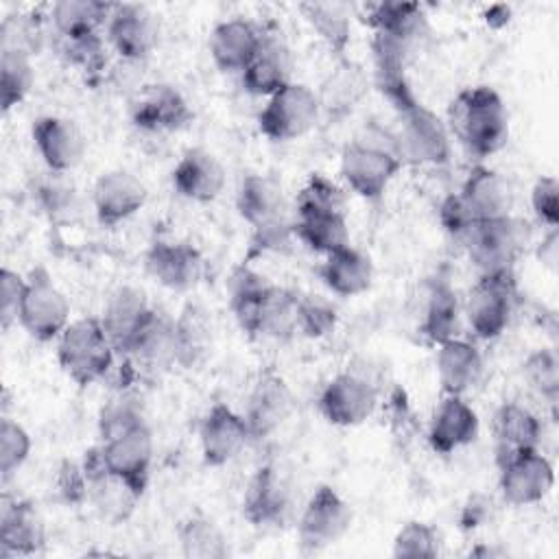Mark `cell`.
<instances>
[{
    "label": "cell",
    "mask_w": 559,
    "mask_h": 559,
    "mask_svg": "<svg viewBox=\"0 0 559 559\" xmlns=\"http://www.w3.org/2000/svg\"><path fill=\"white\" fill-rule=\"evenodd\" d=\"M373 85L395 111V135L402 162L445 166L452 157L448 124L415 94L406 70L373 66Z\"/></svg>",
    "instance_id": "cell-1"
},
{
    "label": "cell",
    "mask_w": 559,
    "mask_h": 559,
    "mask_svg": "<svg viewBox=\"0 0 559 559\" xmlns=\"http://www.w3.org/2000/svg\"><path fill=\"white\" fill-rule=\"evenodd\" d=\"M404 166L395 129L371 122L343 146L338 175L347 190L376 203L384 197Z\"/></svg>",
    "instance_id": "cell-2"
},
{
    "label": "cell",
    "mask_w": 559,
    "mask_h": 559,
    "mask_svg": "<svg viewBox=\"0 0 559 559\" xmlns=\"http://www.w3.org/2000/svg\"><path fill=\"white\" fill-rule=\"evenodd\" d=\"M448 131L469 155L485 159L509 140V111L502 96L489 85L461 90L448 105Z\"/></svg>",
    "instance_id": "cell-3"
},
{
    "label": "cell",
    "mask_w": 559,
    "mask_h": 559,
    "mask_svg": "<svg viewBox=\"0 0 559 559\" xmlns=\"http://www.w3.org/2000/svg\"><path fill=\"white\" fill-rule=\"evenodd\" d=\"M55 343L61 371L79 386H90L103 380L118 356L98 317L70 321Z\"/></svg>",
    "instance_id": "cell-4"
},
{
    "label": "cell",
    "mask_w": 559,
    "mask_h": 559,
    "mask_svg": "<svg viewBox=\"0 0 559 559\" xmlns=\"http://www.w3.org/2000/svg\"><path fill=\"white\" fill-rule=\"evenodd\" d=\"M17 323L37 343H52L70 325V301L46 266L26 273Z\"/></svg>",
    "instance_id": "cell-5"
},
{
    "label": "cell",
    "mask_w": 559,
    "mask_h": 559,
    "mask_svg": "<svg viewBox=\"0 0 559 559\" xmlns=\"http://www.w3.org/2000/svg\"><path fill=\"white\" fill-rule=\"evenodd\" d=\"M526 240V223L509 214L502 218L476 223L461 245L465 247L472 264L480 271V275H491L513 273V266L522 255Z\"/></svg>",
    "instance_id": "cell-6"
},
{
    "label": "cell",
    "mask_w": 559,
    "mask_h": 559,
    "mask_svg": "<svg viewBox=\"0 0 559 559\" xmlns=\"http://www.w3.org/2000/svg\"><path fill=\"white\" fill-rule=\"evenodd\" d=\"M321 120L312 87L290 81L266 98L258 111V129L271 142H290L306 135Z\"/></svg>",
    "instance_id": "cell-7"
},
{
    "label": "cell",
    "mask_w": 559,
    "mask_h": 559,
    "mask_svg": "<svg viewBox=\"0 0 559 559\" xmlns=\"http://www.w3.org/2000/svg\"><path fill=\"white\" fill-rule=\"evenodd\" d=\"M378 400L380 393L376 380L356 367H347L323 384L317 408L328 424L354 428L376 413Z\"/></svg>",
    "instance_id": "cell-8"
},
{
    "label": "cell",
    "mask_w": 559,
    "mask_h": 559,
    "mask_svg": "<svg viewBox=\"0 0 559 559\" xmlns=\"http://www.w3.org/2000/svg\"><path fill=\"white\" fill-rule=\"evenodd\" d=\"M518 299V284L513 273L480 275L469 288L463 314L478 341H493L502 336L511 323Z\"/></svg>",
    "instance_id": "cell-9"
},
{
    "label": "cell",
    "mask_w": 559,
    "mask_h": 559,
    "mask_svg": "<svg viewBox=\"0 0 559 559\" xmlns=\"http://www.w3.org/2000/svg\"><path fill=\"white\" fill-rule=\"evenodd\" d=\"M352 504L336 487L321 483L310 493L297 518V537L304 552H321L336 544L352 526Z\"/></svg>",
    "instance_id": "cell-10"
},
{
    "label": "cell",
    "mask_w": 559,
    "mask_h": 559,
    "mask_svg": "<svg viewBox=\"0 0 559 559\" xmlns=\"http://www.w3.org/2000/svg\"><path fill=\"white\" fill-rule=\"evenodd\" d=\"M295 513L293 483L277 463L260 465L242 496V518L255 528H280Z\"/></svg>",
    "instance_id": "cell-11"
},
{
    "label": "cell",
    "mask_w": 559,
    "mask_h": 559,
    "mask_svg": "<svg viewBox=\"0 0 559 559\" xmlns=\"http://www.w3.org/2000/svg\"><path fill=\"white\" fill-rule=\"evenodd\" d=\"M98 445H100L107 469L118 480H122L138 498H142L151 483V467H153V452H155L153 432L146 419L109 439H103Z\"/></svg>",
    "instance_id": "cell-12"
},
{
    "label": "cell",
    "mask_w": 559,
    "mask_h": 559,
    "mask_svg": "<svg viewBox=\"0 0 559 559\" xmlns=\"http://www.w3.org/2000/svg\"><path fill=\"white\" fill-rule=\"evenodd\" d=\"M498 461V489L507 504L528 507L542 502L555 485V467L539 450H520Z\"/></svg>",
    "instance_id": "cell-13"
},
{
    "label": "cell",
    "mask_w": 559,
    "mask_h": 559,
    "mask_svg": "<svg viewBox=\"0 0 559 559\" xmlns=\"http://www.w3.org/2000/svg\"><path fill=\"white\" fill-rule=\"evenodd\" d=\"M295 411V393L282 373L264 369L258 373L245 406V421L251 441L269 439L277 432Z\"/></svg>",
    "instance_id": "cell-14"
},
{
    "label": "cell",
    "mask_w": 559,
    "mask_h": 559,
    "mask_svg": "<svg viewBox=\"0 0 559 559\" xmlns=\"http://www.w3.org/2000/svg\"><path fill=\"white\" fill-rule=\"evenodd\" d=\"M159 26L155 15L144 4H114L105 26L107 44L127 63H142L157 46Z\"/></svg>",
    "instance_id": "cell-15"
},
{
    "label": "cell",
    "mask_w": 559,
    "mask_h": 559,
    "mask_svg": "<svg viewBox=\"0 0 559 559\" xmlns=\"http://www.w3.org/2000/svg\"><path fill=\"white\" fill-rule=\"evenodd\" d=\"M194 111L170 83H146L131 100V122L146 133H173L188 127Z\"/></svg>",
    "instance_id": "cell-16"
},
{
    "label": "cell",
    "mask_w": 559,
    "mask_h": 559,
    "mask_svg": "<svg viewBox=\"0 0 559 559\" xmlns=\"http://www.w3.org/2000/svg\"><path fill=\"white\" fill-rule=\"evenodd\" d=\"M144 266L159 286L175 293L192 290L205 275L203 253L183 240H153L144 253Z\"/></svg>",
    "instance_id": "cell-17"
},
{
    "label": "cell",
    "mask_w": 559,
    "mask_h": 559,
    "mask_svg": "<svg viewBox=\"0 0 559 559\" xmlns=\"http://www.w3.org/2000/svg\"><path fill=\"white\" fill-rule=\"evenodd\" d=\"M251 441L245 415L225 402L207 408L199 424L201 459L207 467H223L231 463Z\"/></svg>",
    "instance_id": "cell-18"
},
{
    "label": "cell",
    "mask_w": 559,
    "mask_h": 559,
    "mask_svg": "<svg viewBox=\"0 0 559 559\" xmlns=\"http://www.w3.org/2000/svg\"><path fill=\"white\" fill-rule=\"evenodd\" d=\"M46 546V520L31 498L2 496L0 504V555L33 557Z\"/></svg>",
    "instance_id": "cell-19"
},
{
    "label": "cell",
    "mask_w": 559,
    "mask_h": 559,
    "mask_svg": "<svg viewBox=\"0 0 559 559\" xmlns=\"http://www.w3.org/2000/svg\"><path fill=\"white\" fill-rule=\"evenodd\" d=\"M148 199V188L129 170H107L92 188V207L103 227H116L135 216Z\"/></svg>",
    "instance_id": "cell-20"
},
{
    "label": "cell",
    "mask_w": 559,
    "mask_h": 559,
    "mask_svg": "<svg viewBox=\"0 0 559 559\" xmlns=\"http://www.w3.org/2000/svg\"><path fill=\"white\" fill-rule=\"evenodd\" d=\"M33 144L50 173L68 175L85 157V138L74 120L63 116H39L31 127Z\"/></svg>",
    "instance_id": "cell-21"
},
{
    "label": "cell",
    "mask_w": 559,
    "mask_h": 559,
    "mask_svg": "<svg viewBox=\"0 0 559 559\" xmlns=\"http://www.w3.org/2000/svg\"><path fill=\"white\" fill-rule=\"evenodd\" d=\"M138 369L146 373H162L177 367V341H175V314L162 308H151L146 321L133 336L124 352Z\"/></svg>",
    "instance_id": "cell-22"
},
{
    "label": "cell",
    "mask_w": 559,
    "mask_h": 559,
    "mask_svg": "<svg viewBox=\"0 0 559 559\" xmlns=\"http://www.w3.org/2000/svg\"><path fill=\"white\" fill-rule=\"evenodd\" d=\"M480 419L465 395H443L428 424V445L435 454L448 456L476 441Z\"/></svg>",
    "instance_id": "cell-23"
},
{
    "label": "cell",
    "mask_w": 559,
    "mask_h": 559,
    "mask_svg": "<svg viewBox=\"0 0 559 559\" xmlns=\"http://www.w3.org/2000/svg\"><path fill=\"white\" fill-rule=\"evenodd\" d=\"M170 181L179 197L194 203H212L225 188V168L212 151L192 146L181 153L170 173Z\"/></svg>",
    "instance_id": "cell-24"
},
{
    "label": "cell",
    "mask_w": 559,
    "mask_h": 559,
    "mask_svg": "<svg viewBox=\"0 0 559 559\" xmlns=\"http://www.w3.org/2000/svg\"><path fill=\"white\" fill-rule=\"evenodd\" d=\"M369 92V76L360 63L349 57L336 59L334 70L321 81L317 94L321 118L328 122L343 120Z\"/></svg>",
    "instance_id": "cell-25"
},
{
    "label": "cell",
    "mask_w": 559,
    "mask_h": 559,
    "mask_svg": "<svg viewBox=\"0 0 559 559\" xmlns=\"http://www.w3.org/2000/svg\"><path fill=\"white\" fill-rule=\"evenodd\" d=\"M293 57L286 41L280 33L264 31L260 50L251 59V63L240 72V83L247 94L269 98L286 83H290Z\"/></svg>",
    "instance_id": "cell-26"
},
{
    "label": "cell",
    "mask_w": 559,
    "mask_h": 559,
    "mask_svg": "<svg viewBox=\"0 0 559 559\" xmlns=\"http://www.w3.org/2000/svg\"><path fill=\"white\" fill-rule=\"evenodd\" d=\"M264 28L245 17L218 22L210 33V55L218 70L242 72L260 50Z\"/></svg>",
    "instance_id": "cell-27"
},
{
    "label": "cell",
    "mask_w": 559,
    "mask_h": 559,
    "mask_svg": "<svg viewBox=\"0 0 559 559\" xmlns=\"http://www.w3.org/2000/svg\"><path fill=\"white\" fill-rule=\"evenodd\" d=\"M151 304L142 288L138 286H118L105 301L100 312V323L116 349L118 356H124L133 336L146 321L151 312Z\"/></svg>",
    "instance_id": "cell-28"
},
{
    "label": "cell",
    "mask_w": 559,
    "mask_h": 559,
    "mask_svg": "<svg viewBox=\"0 0 559 559\" xmlns=\"http://www.w3.org/2000/svg\"><path fill=\"white\" fill-rule=\"evenodd\" d=\"M483 371V352L474 341L456 336L437 345V378L443 395H465L480 382Z\"/></svg>",
    "instance_id": "cell-29"
},
{
    "label": "cell",
    "mask_w": 559,
    "mask_h": 559,
    "mask_svg": "<svg viewBox=\"0 0 559 559\" xmlns=\"http://www.w3.org/2000/svg\"><path fill=\"white\" fill-rule=\"evenodd\" d=\"M271 288H273V282H269V277L255 271L249 262H240L227 280L231 314L238 328L249 338H260L262 308Z\"/></svg>",
    "instance_id": "cell-30"
},
{
    "label": "cell",
    "mask_w": 559,
    "mask_h": 559,
    "mask_svg": "<svg viewBox=\"0 0 559 559\" xmlns=\"http://www.w3.org/2000/svg\"><path fill=\"white\" fill-rule=\"evenodd\" d=\"M236 210L251 229L290 216L282 183L262 173H247L240 179L236 192Z\"/></svg>",
    "instance_id": "cell-31"
},
{
    "label": "cell",
    "mask_w": 559,
    "mask_h": 559,
    "mask_svg": "<svg viewBox=\"0 0 559 559\" xmlns=\"http://www.w3.org/2000/svg\"><path fill=\"white\" fill-rule=\"evenodd\" d=\"M317 273L323 286L338 297H358L373 284L371 258L352 245L323 255Z\"/></svg>",
    "instance_id": "cell-32"
},
{
    "label": "cell",
    "mask_w": 559,
    "mask_h": 559,
    "mask_svg": "<svg viewBox=\"0 0 559 559\" xmlns=\"http://www.w3.org/2000/svg\"><path fill=\"white\" fill-rule=\"evenodd\" d=\"M459 194L476 221H491L511 214L513 192L509 181L493 168L476 164L469 168Z\"/></svg>",
    "instance_id": "cell-33"
},
{
    "label": "cell",
    "mask_w": 559,
    "mask_h": 559,
    "mask_svg": "<svg viewBox=\"0 0 559 559\" xmlns=\"http://www.w3.org/2000/svg\"><path fill=\"white\" fill-rule=\"evenodd\" d=\"M419 334L435 347L450 338L463 336V306L452 284L443 277H437L428 288Z\"/></svg>",
    "instance_id": "cell-34"
},
{
    "label": "cell",
    "mask_w": 559,
    "mask_h": 559,
    "mask_svg": "<svg viewBox=\"0 0 559 559\" xmlns=\"http://www.w3.org/2000/svg\"><path fill=\"white\" fill-rule=\"evenodd\" d=\"M491 430L496 439V459L520 450L539 448L544 432L539 417L518 402H502L496 408Z\"/></svg>",
    "instance_id": "cell-35"
},
{
    "label": "cell",
    "mask_w": 559,
    "mask_h": 559,
    "mask_svg": "<svg viewBox=\"0 0 559 559\" xmlns=\"http://www.w3.org/2000/svg\"><path fill=\"white\" fill-rule=\"evenodd\" d=\"M175 341L177 367L194 369L203 365L212 352V323L199 304L188 301L179 314H175Z\"/></svg>",
    "instance_id": "cell-36"
},
{
    "label": "cell",
    "mask_w": 559,
    "mask_h": 559,
    "mask_svg": "<svg viewBox=\"0 0 559 559\" xmlns=\"http://www.w3.org/2000/svg\"><path fill=\"white\" fill-rule=\"evenodd\" d=\"M293 231L299 245L319 255H328L349 245L347 214L341 212H314L293 216Z\"/></svg>",
    "instance_id": "cell-37"
},
{
    "label": "cell",
    "mask_w": 559,
    "mask_h": 559,
    "mask_svg": "<svg viewBox=\"0 0 559 559\" xmlns=\"http://www.w3.org/2000/svg\"><path fill=\"white\" fill-rule=\"evenodd\" d=\"M177 542L181 555L190 559H223L229 555L225 531L203 511H192L179 522Z\"/></svg>",
    "instance_id": "cell-38"
},
{
    "label": "cell",
    "mask_w": 559,
    "mask_h": 559,
    "mask_svg": "<svg viewBox=\"0 0 559 559\" xmlns=\"http://www.w3.org/2000/svg\"><path fill=\"white\" fill-rule=\"evenodd\" d=\"M114 4L100 0H61L50 9V22L57 37H81L103 33Z\"/></svg>",
    "instance_id": "cell-39"
},
{
    "label": "cell",
    "mask_w": 559,
    "mask_h": 559,
    "mask_svg": "<svg viewBox=\"0 0 559 559\" xmlns=\"http://www.w3.org/2000/svg\"><path fill=\"white\" fill-rule=\"evenodd\" d=\"M306 22L321 37L336 59L347 57L352 41V20L347 7L341 2H304L299 4Z\"/></svg>",
    "instance_id": "cell-40"
},
{
    "label": "cell",
    "mask_w": 559,
    "mask_h": 559,
    "mask_svg": "<svg viewBox=\"0 0 559 559\" xmlns=\"http://www.w3.org/2000/svg\"><path fill=\"white\" fill-rule=\"evenodd\" d=\"M33 83V55L17 48H0V107L4 114L26 100Z\"/></svg>",
    "instance_id": "cell-41"
},
{
    "label": "cell",
    "mask_w": 559,
    "mask_h": 559,
    "mask_svg": "<svg viewBox=\"0 0 559 559\" xmlns=\"http://www.w3.org/2000/svg\"><path fill=\"white\" fill-rule=\"evenodd\" d=\"M35 199L52 223H74L81 216V194L61 173H50L37 183Z\"/></svg>",
    "instance_id": "cell-42"
},
{
    "label": "cell",
    "mask_w": 559,
    "mask_h": 559,
    "mask_svg": "<svg viewBox=\"0 0 559 559\" xmlns=\"http://www.w3.org/2000/svg\"><path fill=\"white\" fill-rule=\"evenodd\" d=\"M297 299L299 290L273 284L260 319V336L290 341L297 336Z\"/></svg>",
    "instance_id": "cell-43"
},
{
    "label": "cell",
    "mask_w": 559,
    "mask_h": 559,
    "mask_svg": "<svg viewBox=\"0 0 559 559\" xmlns=\"http://www.w3.org/2000/svg\"><path fill=\"white\" fill-rule=\"evenodd\" d=\"M314 212H341L347 214V192L343 186L325 177L323 173H312L293 203V216L314 214Z\"/></svg>",
    "instance_id": "cell-44"
},
{
    "label": "cell",
    "mask_w": 559,
    "mask_h": 559,
    "mask_svg": "<svg viewBox=\"0 0 559 559\" xmlns=\"http://www.w3.org/2000/svg\"><path fill=\"white\" fill-rule=\"evenodd\" d=\"M441 533L421 520H411L400 526V531L393 537L391 544V555L397 559H408V557H421V559H432L441 555Z\"/></svg>",
    "instance_id": "cell-45"
},
{
    "label": "cell",
    "mask_w": 559,
    "mask_h": 559,
    "mask_svg": "<svg viewBox=\"0 0 559 559\" xmlns=\"http://www.w3.org/2000/svg\"><path fill=\"white\" fill-rule=\"evenodd\" d=\"M522 373L528 386L548 404L559 400V356L555 347H537L522 362Z\"/></svg>",
    "instance_id": "cell-46"
},
{
    "label": "cell",
    "mask_w": 559,
    "mask_h": 559,
    "mask_svg": "<svg viewBox=\"0 0 559 559\" xmlns=\"http://www.w3.org/2000/svg\"><path fill=\"white\" fill-rule=\"evenodd\" d=\"M59 55L74 68L83 72L98 74L107 66V39L103 33L81 35V37H57Z\"/></svg>",
    "instance_id": "cell-47"
},
{
    "label": "cell",
    "mask_w": 559,
    "mask_h": 559,
    "mask_svg": "<svg viewBox=\"0 0 559 559\" xmlns=\"http://www.w3.org/2000/svg\"><path fill=\"white\" fill-rule=\"evenodd\" d=\"M338 323L336 308L319 295L299 293L297 299V334L306 338H321L334 332Z\"/></svg>",
    "instance_id": "cell-48"
},
{
    "label": "cell",
    "mask_w": 559,
    "mask_h": 559,
    "mask_svg": "<svg viewBox=\"0 0 559 559\" xmlns=\"http://www.w3.org/2000/svg\"><path fill=\"white\" fill-rule=\"evenodd\" d=\"M31 448H33V439L28 435V430L2 415V421H0V474H2V480H9L24 463L26 459L31 456Z\"/></svg>",
    "instance_id": "cell-49"
},
{
    "label": "cell",
    "mask_w": 559,
    "mask_h": 559,
    "mask_svg": "<svg viewBox=\"0 0 559 559\" xmlns=\"http://www.w3.org/2000/svg\"><path fill=\"white\" fill-rule=\"evenodd\" d=\"M41 37V17L28 13L7 15L0 24V48H17L37 55Z\"/></svg>",
    "instance_id": "cell-50"
},
{
    "label": "cell",
    "mask_w": 559,
    "mask_h": 559,
    "mask_svg": "<svg viewBox=\"0 0 559 559\" xmlns=\"http://www.w3.org/2000/svg\"><path fill=\"white\" fill-rule=\"evenodd\" d=\"M293 242H297L295 231H293V216L253 227L251 229V240H249L247 262L251 258H260L264 253H284V251L290 249Z\"/></svg>",
    "instance_id": "cell-51"
},
{
    "label": "cell",
    "mask_w": 559,
    "mask_h": 559,
    "mask_svg": "<svg viewBox=\"0 0 559 559\" xmlns=\"http://www.w3.org/2000/svg\"><path fill=\"white\" fill-rule=\"evenodd\" d=\"M55 491L63 504L79 507L90 500V483L81 461L63 459L55 474Z\"/></svg>",
    "instance_id": "cell-52"
},
{
    "label": "cell",
    "mask_w": 559,
    "mask_h": 559,
    "mask_svg": "<svg viewBox=\"0 0 559 559\" xmlns=\"http://www.w3.org/2000/svg\"><path fill=\"white\" fill-rule=\"evenodd\" d=\"M531 210L546 229L559 227V181L552 175H542L531 188Z\"/></svg>",
    "instance_id": "cell-53"
},
{
    "label": "cell",
    "mask_w": 559,
    "mask_h": 559,
    "mask_svg": "<svg viewBox=\"0 0 559 559\" xmlns=\"http://www.w3.org/2000/svg\"><path fill=\"white\" fill-rule=\"evenodd\" d=\"M437 214H439V225L443 227V231L450 238L459 240V242H463L465 236L472 231V227L476 223H480V221H476V216L465 205V201H463V197L459 192L445 194L441 199V203H439Z\"/></svg>",
    "instance_id": "cell-54"
},
{
    "label": "cell",
    "mask_w": 559,
    "mask_h": 559,
    "mask_svg": "<svg viewBox=\"0 0 559 559\" xmlns=\"http://www.w3.org/2000/svg\"><path fill=\"white\" fill-rule=\"evenodd\" d=\"M26 288V275L2 266L0 271V325L4 332L20 319V306Z\"/></svg>",
    "instance_id": "cell-55"
},
{
    "label": "cell",
    "mask_w": 559,
    "mask_h": 559,
    "mask_svg": "<svg viewBox=\"0 0 559 559\" xmlns=\"http://www.w3.org/2000/svg\"><path fill=\"white\" fill-rule=\"evenodd\" d=\"M144 421V413L142 408L129 400V397H118L111 400L103 411H100V419H98V430H100V441L109 439L135 424Z\"/></svg>",
    "instance_id": "cell-56"
},
{
    "label": "cell",
    "mask_w": 559,
    "mask_h": 559,
    "mask_svg": "<svg viewBox=\"0 0 559 559\" xmlns=\"http://www.w3.org/2000/svg\"><path fill=\"white\" fill-rule=\"evenodd\" d=\"M493 500L487 493H472L465 504L459 511V528L465 533H472L480 526H485L493 518Z\"/></svg>",
    "instance_id": "cell-57"
},
{
    "label": "cell",
    "mask_w": 559,
    "mask_h": 559,
    "mask_svg": "<svg viewBox=\"0 0 559 559\" xmlns=\"http://www.w3.org/2000/svg\"><path fill=\"white\" fill-rule=\"evenodd\" d=\"M483 20H485V24L489 28L500 31V28H504L513 20V11H511L509 4H489L483 11Z\"/></svg>",
    "instance_id": "cell-58"
},
{
    "label": "cell",
    "mask_w": 559,
    "mask_h": 559,
    "mask_svg": "<svg viewBox=\"0 0 559 559\" xmlns=\"http://www.w3.org/2000/svg\"><path fill=\"white\" fill-rule=\"evenodd\" d=\"M557 240H559L557 229H548L546 238L539 242V245H542V247H539V258H542V262H544L546 266H550V269H555V262H557Z\"/></svg>",
    "instance_id": "cell-59"
},
{
    "label": "cell",
    "mask_w": 559,
    "mask_h": 559,
    "mask_svg": "<svg viewBox=\"0 0 559 559\" xmlns=\"http://www.w3.org/2000/svg\"><path fill=\"white\" fill-rule=\"evenodd\" d=\"M498 555H507V550L500 546H487V544H478L469 550V557H498Z\"/></svg>",
    "instance_id": "cell-60"
}]
</instances>
